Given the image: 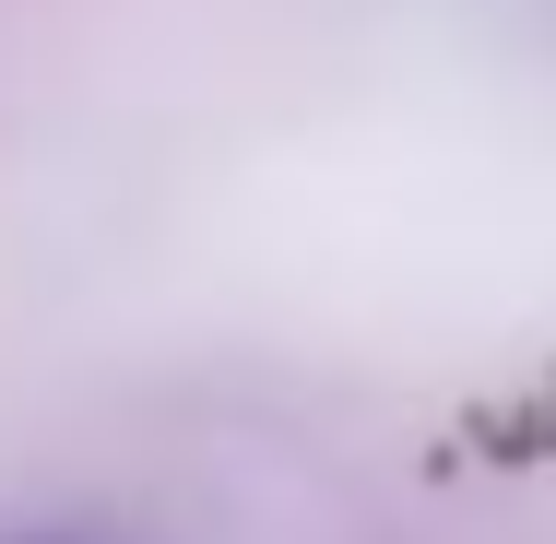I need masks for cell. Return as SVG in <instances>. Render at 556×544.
Returning a JSON list of instances; mask_svg holds the SVG:
<instances>
[{"instance_id": "1", "label": "cell", "mask_w": 556, "mask_h": 544, "mask_svg": "<svg viewBox=\"0 0 556 544\" xmlns=\"http://www.w3.org/2000/svg\"><path fill=\"white\" fill-rule=\"evenodd\" d=\"M0 544H84V533H0Z\"/></svg>"}]
</instances>
